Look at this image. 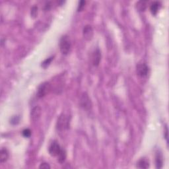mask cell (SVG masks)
<instances>
[{"label":"cell","instance_id":"obj_1","mask_svg":"<svg viewBox=\"0 0 169 169\" xmlns=\"http://www.w3.org/2000/svg\"><path fill=\"white\" fill-rule=\"evenodd\" d=\"M48 151L50 155L57 158L58 161L60 163H63L65 161L66 159V152L64 149H62L57 141H54L50 143Z\"/></svg>","mask_w":169,"mask_h":169},{"label":"cell","instance_id":"obj_2","mask_svg":"<svg viewBox=\"0 0 169 169\" xmlns=\"http://www.w3.org/2000/svg\"><path fill=\"white\" fill-rule=\"evenodd\" d=\"M72 48V43L69 38L67 35L63 36L60 41V51L63 55H67L71 50Z\"/></svg>","mask_w":169,"mask_h":169},{"label":"cell","instance_id":"obj_3","mask_svg":"<svg viewBox=\"0 0 169 169\" xmlns=\"http://www.w3.org/2000/svg\"><path fill=\"white\" fill-rule=\"evenodd\" d=\"M51 89L50 84L48 82H45L39 85L37 89V97L38 98H42L49 93Z\"/></svg>","mask_w":169,"mask_h":169},{"label":"cell","instance_id":"obj_4","mask_svg":"<svg viewBox=\"0 0 169 169\" xmlns=\"http://www.w3.org/2000/svg\"><path fill=\"white\" fill-rule=\"evenodd\" d=\"M80 104L81 107L83 109L85 110V111H89L91 109L92 107L91 101H90V99H89V96H88V95L86 92H84V93L82 95V96L81 97Z\"/></svg>","mask_w":169,"mask_h":169},{"label":"cell","instance_id":"obj_5","mask_svg":"<svg viewBox=\"0 0 169 169\" xmlns=\"http://www.w3.org/2000/svg\"><path fill=\"white\" fill-rule=\"evenodd\" d=\"M136 72L139 77H143L147 76L149 72V68L145 63H140L137 65Z\"/></svg>","mask_w":169,"mask_h":169},{"label":"cell","instance_id":"obj_6","mask_svg":"<svg viewBox=\"0 0 169 169\" xmlns=\"http://www.w3.org/2000/svg\"><path fill=\"white\" fill-rule=\"evenodd\" d=\"M83 37L87 41L91 40L93 36V30L90 25L85 26L83 31Z\"/></svg>","mask_w":169,"mask_h":169},{"label":"cell","instance_id":"obj_7","mask_svg":"<svg viewBox=\"0 0 169 169\" xmlns=\"http://www.w3.org/2000/svg\"><path fill=\"white\" fill-rule=\"evenodd\" d=\"M92 64L94 66H98L100 64V60H101V52L99 48L93 52L92 54Z\"/></svg>","mask_w":169,"mask_h":169},{"label":"cell","instance_id":"obj_8","mask_svg":"<svg viewBox=\"0 0 169 169\" xmlns=\"http://www.w3.org/2000/svg\"><path fill=\"white\" fill-rule=\"evenodd\" d=\"M41 115V108L39 106H36L32 109L31 112V117L32 120L37 121Z\"/></svg>","mask_w":169,"mask_h":169},{"label":"cell","instance_id":"obj_9","mask_svg":"<svg viewBox=\"0 0 169 169\" xmlns=\"http://www.w3.org/2000/svg\"><path fill=\"white\" fill-rule=\"evenodd\" d=\"M155 165L156 168H161L163 165V156L161 151H157L155 154Z\"/></svg>","mask_w":169,"mask_h":169},{"label":"cell","instance_id":"obj_10","mask_svg":"<svg viewBox=\"0 0 169 169\" xmlns=\"http://www.w3.org/2000/svg\"><path fill=\"white\" fill-rule=\"evenodd\" d=\"M9 158V153L6 149L2 148L0 151V163H3L6 162Z\"/></svg>","mask_w":169,"mask_h":169},{"label":"cell","instance_id":"obj_11","mask_svg":"<svg viewBox=\"0 0 169 169\" xmlns=\"http://www.w3.org/2000/svg\"><path fill=\"white\" fill-rule=\"evenodd\" d=\"M137 167L139 168H148L149 167V161L146 159H141L137 163Z\"/></svg>","mask_w":169,"mask_h":169},{"label":"cell","instance_id":"obj_12","mask_svg":"<svg viewBox=\"0 0 169 169\" xmlns=\"http://www.w3.org/2000/svg\"><path fill=\"white\" fill-rule=\"evenodd\" d=\"M67 122L66 119L64 117L61 116L59 119V120L58 121V128L59 129H64L65 128H67Z\"/></svg>","mask_w":169,"mask_h":169},{"label":"cell","instance_id":"obj_13","mask_svg":"<svg viewBox=\"0 0 169 169\" xmlns=\"http://www.w3.org/2000/svg\"><path fill=\"white\" fill-rule=\"evenodd\" d=\"M159 6H160V4H159V3L157 1L153 2V3L151 4L150 9H151V11L152 14L154 15H155L156 14V13L158 12L159 8Z\"/></svg>","mask_w":169,"mask_h":169},{"label":"cell","instance_id":"obj_14","mask_svg":"<svg viewBox=\"0 0 169 169\" xmlns=\"http://www.w3.org/2000/svg\"><path fill=\"white\" fill-rule=\"evenodd\" d=\"M146 1H139L138 3H137V6H138V9L139 10H140L141 11H143L146 8Z\"/></svg>","mask_w":169,"mask_h":169},{"label":"cell","instance_id":"obj_15","mask_svg":"<svg viewBox=\"0 0 169 169\" xmlns=\"http://www.w3.org/2000/svg\"><path fill=\"white\" fill-rule=\"evenodd\" d=\"M53 59H54V57H50L49 58L46 59V60L44 61L42 63V67H43L44 68L47 67L50 64V63L52 61Z\"/></svg>","mask_w":169,"mask_h":169},{"label":"cell","instance_id":"obj_16","mask_svg":"<svg viewBox=\"0 0 169 169\" xmlns=\"http://www.w3.org/2000/svg\"><path fill=\"white\" fill-rule=\"evenodd\" d=\"M23 135L25 138H29L31 135V131L29 129H25L23 131Z\"/></svg>","mask_w":169,"mask_h":169},{"label":"cell","instance_id":"obj_17","mask_svg":"<svg viewBox=\"0 0 169 169\" xmlns=\"http://www.w3.org/2000/svg\"><path fill=\"white\" fill-rule=\"evenodd\" d=\"M38 13V8L36 7H33L31 9V15L33 17H36Z\"/></svg>","mask_w":169,"mask_h":169},{"label":"cell","instance_id":"obj_18","mask_svg":"<svg viewBox=\"0 0 169 169\" xmlns=\"http://www.w3.org/2000/svg\"><path fill=\"white\" fill-rule=\"evenodd\" d=\"M85 1H81L79 3V6H78V8H77V11H81L83 8H84L85 5Z\"/></svg>","mask_w":169,"mask_h":169},{"label":"cell","instance_id":"obj_19","mask_svg":"<svg viewBox=\"0 0 169 169\" xmlns=\"http://www.w3.org/2000/svg\"><path fill=\"white\" fill-rule=\"evenodd\" d=\"M39 168H42V169H48V168H50V166L48 165V163H44L41 164L40 166H39Z\"/></svg>","mask_w":169,"mask_h":169},{"label":"cell","instance_id":"obj_20","mask_svg":"<svg viewBox=\"0 0 169 169\" xmlns=\"http://www.w3.org/2000/svg\"><path fill=\"white\" fill-rule=\"evenodd\" d=\"M165 139L166 141L168 142V129L167 127H166V131H165Z\"/></svg>","mask_w":169,"mask_h":169}]
</instances>
